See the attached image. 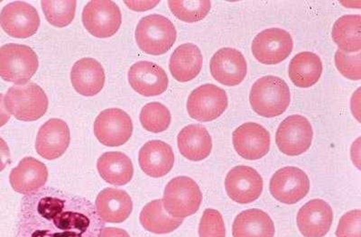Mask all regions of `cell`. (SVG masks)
<instances>
[{
    "instance_id": "cell-31",
    "label": "cell",
    "mask_w": 361,
    "mask_h": 237,
    "mask_svg": "<svg viewBox=\"0 0 361 237\" xmlns=\"http://www.w3.org/2000/svg\"><path fill=\"white\" fill-rule=\"evenodd\" d=\"M77 2L74 0H44L42 8L45 18L54 27H64L72 23L75 17Z\"/></svg>"
},
{
    "instance_id": "cell-42",
    "label": "cell",
    "mask_w": 361,
    "mask_h": 237,
    "mask_svg": "<svg viewBox=\"0 0 361 237\" xmlns=\"http://www.w3.org/2000/svg\"><path fill=\"white\" fill-rule=\"evenodd\" d=\"M351 157H353V161L355 163L357 168H360V139H357L356 142L353 143V147H351Z\"/></svg>"
},
{
    "instance_id": "cell-27",
    "label": "cell",
    "mask_w": 361,
    "mask_h": 237,
    "mask_svg": "<svg viewBox=\"0 0 361 237\" xmlns=\"http://www.w3.org/2000/svg\"><path fill=\"white\" fill-rule=\"evenodd\" d=\"M322 63L320 57L314 53L302 52L296 54L289 64L288 75L296 87L307 89L320 79Z\"/></svg>"
},
{
    "instance_id": "cell-8",
    "label": "cell",
    "mask_w": 361,
    "mask_h": 237,
    "mask_svg": "<svg viewBox=\"0 0 361 237\" xmlns=\"http://www.w3.org/2000/svg\"><path fill=\"white\" fill-rule=\"evenodd\" d=\"M228 104V96L224 89L214 84H204L190 94L187 111L192 120L212 122L224 113Z\"/></svg>"
},
{
    "instance_id": "cell-26",
    "label": "cell",
    "mask_w": 361,
    "mask_h": 237,
    "mask_svg": "<svg viewBox=\"0 0 361 237\" xmlns=\"http://www.w3.org/2000/svg\"><path fill=\"white\" fill-rule=\"evenodd\" d=\"M233 237H274L273 220L265 211L253 208L238 214L232 226Z\"/></svg>"
},
{
    "instance_id": "cell-40",
    "label": "cell",
    "mask_w": 361,
    "mask_h": 237,
    "mask_svg": "<svg viewBox=\"0 0 361 237\" xmlns=\"http://www.w3.org/2000/svg\"><path fill=\"white\" fill-rule=\"evenodd\" d=\"M351 110L357 121H360V89L354 93L353 98H351Z\"/></svg>"
},
{
    "instance_id": "cell-28",
    "label": "cell",
    "mask_w": 361,
    "mask_h": 237,
    "mask_svg": "<svg viewBox=\"0 0 361 237\" xmlns=\"http://www.w3.org/2000/svg\"><path fill=\"white\" fill-rule=\"evenodd\" d=\"M97 168L102 178L111 185L123 186L133 178V163L123 153H105L99 157Z\"/></svg>"
},
{
    "instance_id": "cell-14",
    "label": "cell",
    "mask_w": 361,
    "mask_h": 237,
    "mask_svg": "<svg viewBox=\"0 0 361 237\" xmlns=\"http://www.w3.org/2000/svg\"><path fill=\"white\" fill-rule=\"evenodd\" d=\"M263 179L256 169L238 165L231 169L225 179L228 196L240 204L252 203L262 194Z\"/></svg>"
},
{
    "instance_id": "cell-22",
    "label": "cell",
    "mask_w": 361,
    "mask_h": 237,
    "mask_svg": "<svg viewBox=\"0 0 361 237\" xmlns=\"http://www.w3.org/2000/svg\"><path fill=\"white\" fill-rule=\"evenodd\" d=\"M95 208L104 222L118 224L124 222L130 216L133 203L125 191L108 188L99 192Z\"/></svg>"
},
{
    "instance_id": "cell-25",
    "label": "cell",
    "mask_w": 361,
    "mask_h": 237,
    "mask_svg": "<svg viewBox=\"0 0 361 237\" xmlns=\"http://www.w3.org/2000/svg\"><path fill=\"white\" fill-rule=\"evenodd\" d=\"M203 57L201 50L193 44H183L176 48L170 58L169 69L180 82L192 81L201 72Z\"/></svg>"
},
{
    "instance_id": "cell-23",
    "label": "cell",
    "mask_w": 361,
    "mask_h": 237,
    "mask_svg": "<svg viewBox=\"0 0 361 237\" xmlns=\"http://www.w3.org/2000/svg\"><path fill=\"white\" fill-rule=\"evenodd\" d=\"M106 75L102 64L92 58H83L74 63L71 81L74 89L80 95L92 97L102 91Z\"/></svg>"
},
{
    "instance_id": "cell-3",
    "label": "cell",
    "mask_w": 361,
    "mask_h": 237,
    "mask_svg": "<svg viewBox=\"0 0 361 237\" xmlns=\"http://www.w3.org/2000/svg\"><path fill=\"white\" fill-rule=\"evenodd\" d=\"M175 25L161 15H150L141 19L135 30V40L144 53L162 56L176 41Z\"/></svg>"
},
{
    "instance_id": "cell-33",
    "label": "cell",
    "mask_w": 361,
    "mask_h": 237,
    "mask_svg": "<svg viewBox=\"0 0 361 237\" xmlns=\"http://www.w3.org/2000/svg\"><path fill=\"white\" fill-rule=\"evenodd\" d=\"M170 11L180 21L195 23L207 17L212 8L211 1H169Z\"/></svg>"
},
{
    "instance_id": "cell-10",
    "label": "cell",
    "mask_w": 361,
    "mask_h": 237,
    "mask_svg": "<svg viewBox=\"0 0 361 237\" xmlns=\"http://www.w3.org/2000/svg\"><path fill=\"white\" fill-rule=\"evenodd\" d=\"M121 9L109 0L90 1L83 9L82 23L95 37H112L121 28Z\"/></svg>"
},
{
    "instance_id": "cell-12",
    "label": "cell",
    "mask_w": 361,
    "mask_h": 237,
    "mask_svg": "<svg viewBox=\"0 0 361 237\" xmlns=\"http://www.w3.org/2000/svg\"><path fill=\"white\" fill-rule=\"evenodd\" d=\"M133 133V123L130 116L119 108L102 111L94 122L97 139L106 146H123Z\"/></svg>"
},
{
    "instance_id": "cell-20",
    "label": "cell",
    "mask_w": 361,
    "mask_h": 237,
    "mask_svg": "<svg viewBox=\"0 0 361 237\" xmlns=\"http://www.w3.org/2000/svg\"><path fill=\"white\" fill-rule=\"evenodd\" d=\"M140 168L150 177L161 178L169 174L175 165V155L169 143L153 140L145 143L140 150Z\"/></svg>"
},
{
    "instance_id": "cell-1",
    "label": "cell",
    "mask_w": 361,
    "mask_h": 237,
    "mask_svg": "<svg viewBox=\"0 0 361 237\" xmlns=\"http://www.w3.org/2000/svg\"><path fill=\"white\" fill-rule=\"evenodd\" d=\"M104 227L87 198L43 187L23 198L15 237H99Z\"/></svg>"
},
{
    "instance_id": "cell-19",
    "label": "cell",
    "mask_w": 361,
    "mask_h": 237,
    "mask_svg": "<svg viewBox=\"0 0 361 237\" xmlns=\"http://www.w3.org/2000/svg\"><path fill=\"white\" fill-rule=\"evenodd\" d=\"M128 82L133 89L145 97L162 94L169 87V77L157 64L138 62L128 72Z\"/></svg>"
},
{
    "instance_id": "cell-21",
    "label": "cell",
    "mask_w": 361,
    "mask_h": 237,
    "mask_svg": "<svg viewBox=\"0 0 361 237\" xmlns=\"http://www.w3.org/2000/svg\"><path fill=\"white\" fill-rule=\"evenodd\" d=\"M47 166L33 157L21 160L9 175L13 190L24 195L39 191L47 184Z\"/></svg>"
},
{
    "instance_id": "cell-36",
    "label": "cell",
    "mask_w": 361,
    "mask_h": 237,
    "mask_svg": "<svg viewBox=\"0 0 361 237\" xmlns=\"http://www.w3.org/2000/svg\"><path fill=\"white\" fill-rule=\"evenodd\" d=\"M337 237H361V210H351L341 217L336 230Z\"/></svg>"
},
{
    "instance_id": "cell-5",
    "label": "cell",
    "mask_w": 361,
    "mask_h": 237,
    "mask_svg": "<svg viewBox=\"0 0 361 237\" xmlns=\"http://www.w3.org/2000/svg\"><path fill=\"white\" fill-rule=\"evenodd\" d=\"M37 53L23 44H8L0 47V77L4 81L24 85L37 72Z\"/></svg>"
},
{
    "instance_id": "cell-9",
    "label": "cell",
    "mask_w": 361,
    "mask_h": 237,
    "mask_svg": "<svg viewBox=\"0 0 361 237\" xmlns=\"http://www.w3.org/2000/svg\"><path fill=\"white\" fill-rule=\"evenodd\" d=\"M312 127L307 118L300 115L286 117L277 128L276 142L283 155L298 156L310 148Z\"/></svg>"
},
{
    "instance_id": "cell-11",
    "label": "cell",
    "mask_w": 361,
    "mask_h": 237,
    "mask_svg": "<svg viewBox=\"0 0 361 237\" xmlns=\"http://www.w3.org/2000/svg\"><path fill=\"white\" fill-rule=\"evenodd\" d=\"M310 179L302 169L293 166L279 169L270 179L271 194L279 203L293 205L307 196Z\"/></svg>"
},
{
    "instance_id": "cell-37",
    "label": "cell",
    "mask_w": 361,
    "mask_h": 237,
    "mask_svg": "<svg viewBox=\"0 0 361 237\" xmlns=\"http://www.w3.org/2000/svg\"><path fill=\"white\" fill-rule=\"evenodd\" d=\"M9 162H11V150L8 143L0 137V172L6 167Z\"/></svg>"
},
{
    "instance_id": "cell-39",
    "label": "cell",
    "mask_w": 361,
    "mask_h": 237,
    "mask_svg": "<svg viewBox=\"0 0 361 237\" xmlns=\"http://www.w3.org/2000/svg\"><path fill=\"white\" fill-rule=\"evenodd\" d=\"M99 237H130L127 231L116 227H104Z\"/></svg>"
},
{
    "instance_id": "cell-4",
    "label": "cell",
    "mask_w": 361,
    "mask_h": 237,
    "mask_svg": "<svg viewBox=\"0 0 361 237\" xmlns=\"http://www.w3.org/2000/svg\"><path fill=\"white\" fill-rule=\"evenodd\" d=\"M48 98L35 83L13 86L6 92L5 105L8 113L20 121L39 120L48 110Z\"/></svg>"
},
{
    "instance_id": "cell-15",
    "label": "cell",
    "mask_w": 361,
    "mask_h": 237,
    "mask_svg": "<svg viewBox=\"0 0 361 237\" xmlns=\"http://www.w3.org/2000/svg\"><path fill=\"white\" fill-rule=\"evenodd\" d=\"M232 141L238 155L250 161L263 158L269 152V131L254 122H247L235 129Z\"/></svg>"
},
{
    "instance_id": "cell-7",
    "label": "cell",
    "mask_w": 361,
    "mask_h": 237,
    "mask_svg": "<svg viewBox=\"0 0 361 237\" xmlns=\"http://www.w3.org/2000/svg\"><path fill=\"white\" fill-rule=\"evenodd\" d=\"M291 34L282 28L275 27L260 32L251 46L252 53L259 63L275 65L288 58L293 52Z\"/></svg>"
},
{
    "instance_id": "cell-35",
    "label": "cell",
    "mask_w": 361,
    "mask_h": 237,
    "mask_svg": "<svg viewBox=\"0 0 361 237\" xmlns=\"http://www.w3.org/2000/svg\"><path fill=\"white\" fill-rule=\"evenodd\" d=\"M200 237H225L224 217L218 210L208 208L203 212L199 226Z\"/></svg>"
},
{
    "instance_id": "cell-32",
    "label": "cell",
    "mask_w": 361,
    "mask_h": 237,
    "mask_svg": "<svg viewBox=\"0 0 361 237\" xmlns=\"http://www.w3.org/2000/svg\"><path fill=\"white\" fill-rule=\"evenodd\" d=\"M171 120L172 117L169 108L158 102L147 104L142 108L140 122L145 129L149 132H164L169 127Z\"/></svg>"
},
{
    "instance_id": "cell-30",
    "label": "cell",
    "mask_w": 361,
    "mask_h": 237,
    "mask_svg": "<svg viewBox=\"0 0 361 237\" xmlns=\"http://www.w3.org/2000/svg\"><path fill=\"white\" fill-rule=\"evenodd\" d=\"M140 220L145 229L158 235L173 232L183 222V219L171 217L161 200L146 205L141 211Z\"/></svg>"
},
{
    "instance_id": "cell-2",
    "label": "cell",
    "mask_w": 361,
    "mask_h": 237,
    "mask_svg": "<svg viewBox=\"0 0 361 237\" xmlns=\"http://www.w3.org/2000/svg\"><path fill=\"white\" fill-rule=\"evenodd\" d=\"M291 94L288 83L276 76H265L257 79L251 88V108L263 117H275L288 110Z\"/></svg>"
},
{
    "instance_id": "cell-29",
    "label": "cell",
    "mask_w": 361,
    "mask_h": 237,
    "mask_svg": "<svg viewBox=\"0 0 361 237\" xmlns=\"http://www.w3.org/2000/svg\"><path fill=\"white\" fill-rule=\"evenodd\" d=\"M331 37L338 50L347 53L360 52V15H346L338 18L331 31Z\"/></svg>"
},
{
    "instance_id": "cell-34",
    "label": "cell",
    "mask_w": 361,
    "mask_h": 237,
    "mask_svg": "<svg viewBox=\"0 0 361 237\" xmlns=\"http://www.w3.org/2000/svg\"><path fill=\"white\" fill-rule=\"evenodd\" d=\"M334 59L336 68L345 78L351 81H360L361 79L360 52L347 53L338 50L335 53Z\"/></svg>"
},
{
    "instance_id": "cell-18",
    "label": "cell",
    "mask_w": 361,
    "mask_h": 237,
    "mask_svg": "<svg viewBox=\"0 0 361 237\" xmlns=\"http://www.w3.org/2000/svg\"><path fill=\"white\" fill-rule=\"evenodd\" d=\"M334 211L326 201L312 200L300 208L298 226L305 237H324L330 231Z\"/></svg>"
},
{
    "instance_id": "cell-17",
    "label": "cell",
    "mask_w": 361,
    "mask_h": 237,
    "mask_svg": "<svg viewBox=\"0 0 361 237\" xmlns=\"http://www.w3.org/2000/svg\"><path fill=\"white\" fill-rule=\"evenodd\" d=\"M70 142V129L66 122L51 118L40 128L35 149L38 155L51 161L60 158L69 147Z\"/></svg>"
},
{
    "instance_id": "cell-13",
    "label": "cell",
    "mask_w": 361,
    "mask_h": 237,
    "mask_svg": "<svg viewBox=\"0 0 361 237\" xmlns=\"http://www.w3.org/2000/svg\"><path fill=\"white\" fill-rule=\"evenodd\" d=\"M0 25L6 34L15 38H28L37 33L40 18L37 9L28 3L12 2L0 13Z\"/></svg>"
},
{
    "instance_id": "cell-38",
    "label": "cell",
    "mask_w": 361,
    "mask_h": 237,
    "mask_svg": "<svg viewBox=\"0 0 361 237\" xmlns=\"http://www.w3.org/2000/svg\"><path fill=\"white\" fill-rule=\"evenodd\" d=\"M126 5L133 11H143L154 8L159 4V1H125Z\"/></svg>"
},
{
    "instance_id": "cell-6",
    "label": "cell",
    "mask_w": 361,
    "mask_h": 237,
    "mask_svg": "<svg viewBox=\"0 0 361 237\" xmlns=\"http://www.w3.org/2000/svg\"><path fill=\"white\" fill-rule=\"evenodd\" d=\"M202 200L201 188L195 181L186 176H180L166 185L163 204L170 216L185 219L197 212Z\"/></svg>"
},
{
    "instance_id": "cell-24",
    "label": "cell",
    "mask_w": 361,
    "mask_h": 237,
    "mask_svg": "<svg viewBox=\"0 0 361 237\" xmlns=\"http://www.w3.org/2000/svg\"><path fill=\"white\" fill-rule=\"evenodd\" d=\"M177 143L180 155L190 161H202L212 153L211 134L201 124H189L183 127L177 137Z\"/></svg>"
},
{
    "instance_id": "cell-16",
    "label": "cell",
    "mask_w": 361,
    "mask_h": 237,
    "mask_svg": "<svg viewBox=\"0 0 361 237\" xmlns=\"http://www.w3.org/2000/svg\"><path fill=\"white\" fill-rule=\"evenodd\" d=\"M212 76L221 84L233 87L246 78L247 65L243 53L234 48H221L212 57Z\"/></svg>"
},
{
    "instance_id": "cell-41",
    "label": "cell",
    "mask_w": 361,
    "mask_h": 237,
    "mask_svg": "<svg viewBox=\"0 0 361 237\" xmlns=\"http://www.w3.org/2000/svg\"><path fill=\"white\" fill-rule=\"evenodd\" d=\"M11 115L6 110L4 96L0 93V127L5 126L11 120Z\"/></svg>"
}]
</instances>
